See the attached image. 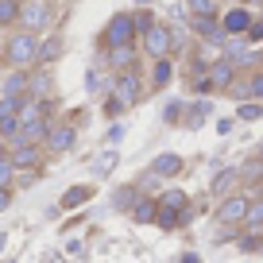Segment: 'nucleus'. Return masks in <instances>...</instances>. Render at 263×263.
Listing matches in <instances>:
<instances>
[{"mask_svg":"<svg viewBox=\"0 0 263 263\" xmlns=\"http://www.w3.org/2000/svg\"><path fill=\"white\" fill-rule=\"evenodd\" d=\"M27 70H8L0 82V101H24L27 97Z\"/></svg>","mask_w":263,"mask_h":263,"instance_id":"nucleus-9","label":"nucleus"},{"mask_svg":"<svg viewBox=\"0 0 263 263\" xmlns=\"http://www.w3.org/2000/svg\"><path fill=\"white\" fill-rule=\"evenodd\" d=\"M85 85H89V93H97V89H101V78H97V70H89V82H85Z\"/></svg>","mask_w":263,"mask_h":263,"instance_id":"nucleus-41","label":"nucleus"},{"mask_svg":"<svg viewBox=\"0 0 263 263\" xmlns=\"http://www.w3.org/2000/svg\"><path fill=\"white\" fill-rule=\"evenodd\" d=\"M50 4H54V0H50Z\"/></svg>","mask_w":263,"mask_h":263,"instance_id":"nucleus-49","label":"nucleus"},{"mask_svg":"<svg viewBox=\"0 0 263 263\" xmlns=\"http://www.w3.org/2000/svg\"><path fill=\"white\" fill-rule=\"evenodd\" d=\"M35 50H39V35L12 31L4 43V66L8 70H35Z\"/></svg>","mask_w":263,"mask_h":263,"instance_id":"nucleus-1","label":"nucleus"},{"mask_svg":"<svg viewBox=\"0 0 263 263\" xmlns=\"http://www.w3.org/2000/svg\"><path fill=\"white\" fill-rule=\"evenodd\" d=\"M229 93L240 101V105H244V101H263V74H252V78H244V82H232Z\"/></svg>","mask_w":263,"mask_h":263,"instance_id":"nucleus-13","label":"nucleus"},{"mask_svg":"<svg viewBox=\"0 0 263 263\" xmlns=\"http://www.w3.org/2000/svg\"><path fill=\"white\" fill-rule=\"evenodd\" d=\"M136 201H140V186L136 182H124V186L112 190V209H120V213H132Z\"/></svg>","mask_w":263,"mask_h":263,"instance_id":"nucleus-19","label":"nucleus"},{"mask_svg":"<svg viewBox=\"0 0 263 263\" xmlns=\"http://www.w3.org/2000/svg\"><path fill=\"white\" fill-rule=\"evenodd\" d=\"M194 16H217V0H186Z\"/></svg>","mask_w":263,"mask_h":263,"instance_id":"nucleus-31","label":"nucleus"},{"mask_svg":"<svg viewBox=\"0 0 263 263\" xmlns=\"http://www.w3.org/2000/svg\"><path fill=\"white\" fill-rule=\"evenodd\" d=\"M27 97H35V101H54V82H50L47 70H39V74L27 78Z\"/></svg>","mask_w":263,"mask_h":263,"instance_id":"nucleus-15","label":"nucleus"},{"mask_svg":"<svg viewBox=\"0 0 263 263\" xmlns=\"http://www.w3.org/2000/svg\"><path fill=\"white\" fill-rule=\"evenodd\" d=\"M186 112H190V116H182V124H186V128H201V124H205V116H209V101H194Z\"/></svg>","mask_w":263,"mask_h":263,"instance_id":"nucleus-24","label":"nucleus"},{"mask_svg":"<svg viewBox=\"0 0 263 263\" xmlns=\"http://www.w3.org/2000/svg\"><path fill=\"white\" fill-rule=\"evenodd\" d=\"M43 263H62V255H50L47 252V255H43Z\"/></svg>","mask_w":263,"mask_h":263,"instance_id":"nucleus-43","label":"nucleus"},{"mask_svg":"<svg viewBox=\"0 0 263 263\" xmlns=\"http://www.w3.org/2000/svg\"><path fill=\"white\" fill-rule=\"evenodd\" d=\"M108 93H112L124 108H132L136 101L143 97V82H140L136 70H120V74H112V89H108Z\"/></svg>","mask_w":263,"mask_h":263,"instance_id":"nucleus-6","label":"nucleus"},{"mask_svg":"<svg viewBox=\"0 0 263 263\" xmlns=\"http://www.w3.org/2000/svg\"><path fill=\"white\" fill-rule=\"evenodd\" d=\"M147 174H155L159 182H163V178H174V174H182V155H174V151H163V155H155V159H151V166H147Z\"/></svg>","mask_w":263,"mask_h":263,"instance_id":"nucleus-12","label":"nucleus"},{"mask_svg":"<svg viewBox=\"0 0 263 263\" xmlns=\"http://www.w3.org/2000/svg\"><path fill=\"white\" fill-rule=\"evenodd\" d=\"M236 116L240 120H259L263 116V101H244V105L236 108Z\"/></svg>","mask_w":263,"mask_h":263,"instance_id":"nucleus-30","label":"nucleus"},{"mask_svg":"<svg viewBox=\"0 0 263 263\" xmlns=\"http://www.w3.org/2000/svg\"><path fill=\"white\" fill-rule=\"evenodd\" d=\"M101 47H105V50L136 47V24H132V12H116V16L108 20L105 31H101Z\"/></svg>","mask_w":263,"mask_h":263,"instance_id":"nucleus-3","label":"nucleus"},{"mask_svg":"<svg viewBox=\"0 0 263 263\" xmlns=\"http://www.w3.org/2000/svg\"><path fill=\"white\" fill-rule=\"evenodd\" d=\"M74 147H78V124L74 120H54L43 151H50V155H70Z\"/></svg>","mask_w":263,"mask_h":263,"instance_id":"nucleus-4","label":"nucleus"},{"mask_svg":"<svg viewBox=\"0 0 263 263\" xmlns=\"http://www.w3.org/2000/svg\"><path fill=\"white\" fill-rule=\"evenodd\" d=\"M182 112H186V105H182V101H166V108H163V124H178V120H182Z\"/></svg>","mask_w":263,"mask_h":263,"instance_id":"nucleus-32","label":"nucleus"},{"mask_svg":"<svg viewBox=\"0 0 263 263\" xmlns=\"http://www.w3.org/2000/svg\"><path fill=\"white\" fill-rule=\"evenodd\" d=\"M62 54V35H50V39H39V50H35V66L47 70L54 58Z\"/></svg>","mask_w":263,"mask_h":263,"instance_id":"nucleus-20","label":"nucleus"},{"mask_svg":"<svg viewBox=\"0 0 263 263\" xmlns=\"http://www.w3.org/2000/svg\"><path fill=\"white\" fill-rule=\"evenodd\" d=\"M194 31L201 35V39H209V43H229V35L221 31L217 16H194Z\"/></svg>","mask_w":263,"mask_h":263,"instance_id":"nucleus-18","label":"nucleus"},{"mask_svg":"<svg viewBox=\"0 0 263 263\" xmlns=\"http://www.w3.org/2000/svg\"><path fill=\"white\" fill-rule=\"evenodd\" d=\"M116 163H120V155H116V147L101 151V155H97V163H93V174H97V178H105V174H112V171H116Z\"/></svg>","mask_w":263,"mask_h":263,"instance_id":"nucleus-23","label":"nucleus"},{"mask_svg":"<svg viewBox=\"0 0 263 263\" xmlns=\"http://www.w3.org/2000/svg\"><path fill=\"white\" fill-rule=\"evenodd\" d=\"M0 186H12V190H16V166H12L8 159L0 163Z\"/></svg>","mask_w":263,"mask_h":263,"instance_id":"nucleus-34","label":"nucleus"},{"mask_svg":"<svg viewBox=\"0 0 263 263\" xmlns=\"http://www.w3.org/2000/svg\"><path fill=\"white\" fill-rule=\"evenodd\" d=\"M93 197V186H70L62 197H58V209H82Z\"/></svg>","mask_w":263,"mask_h":263,"instance_id":"nucleus-22","label":"nucleus"},{"mask_svg":"<svg viewBox=\"0 0 263 263\" xmlns=\"http://www.w3.org/2000/svg\"><path fill=\"white\" fill-rule=\"evenodd\" d=\"M132 24H136V35H143L151 24H155V16H151L147 8H143V12H132Z\"/></svg>","mask_w":263,"mask_h":263,"instance_id":"nucleus-33","label":"nucleus"},{"mask_svg":"<svg viewBox=\"0 0 263 263\" xmlns=\"http://www.w3.org/2000/svg\"><path fill=\"white\" fill-rule=\"evenodd\" d=\"M120 112H124V105H120V101L112 97V93H108V97H105V116H108V120H116Z\"/></svg>","mask_w":263,"mask_h":263,"instance_id":"nucleus-36","label":"nucleus"},{"mask_svg":"<svg viewBox=\"0 0 263 263\" xmlns=\"http://www.w3.org/2000/svg\"><path fill=\"white\" fill-rule=\"evenodd\" d=\"M205 78H209V85H213V89H229V85L236 82V70H232L229 58H217V62H209Z\"/></svg>","mask_w":263,"mask_h":263,"instance_id":"nucleus-14","label":"nucleus"},{"mask_svg":"<svg viewBox=\"0 0 263 263\" xmlns=\"http://www.w3.org/2000/svg\"><path fill=\"white\" fill-rule=\"evenodd\" d=\"M4 159H8V143L0 140V163H4Z\"/></svg>","mask_w":263,"mask_h":263,"instance_id":"nucleus-44","label":"nucleus"},{"mask_svg":"<svg viewBox=\"0 0 263 263\" xmlns=\"http://www.w3.org/2000/svg\"><path fill=\"white\" fill-rule=\"evenodd\" d=\"M16 108H20V101H0V140H4V143L20 140V120H16Z\"/></svg>","mask_w":263,"mask_h":263,"instance_id":"nucleus-11","label":"nucleus"},{"mask_svg":"<svg viewBox=\"0 0 263 263\" xmlns=\"http://www.w3.org/2000/svg\"><path fill=\"white\" fill-rule=\"evenodd\" d=\"M244 229L248 232H263V197L248 205V217H244Z\"/></svg>","mask_w":263,"mask_h":263,"instance_id":"nucleus-26","label":"nucleus"},{"mask_svg":"<svg viewBox=\"0 0 263 263\" xmlns=\"http://www.w3.org/2000/svg\"><path fill=\"white\" fill-rule=\"evenodd\" d=\"M248 24H252V12H248V8H232V12H224L221 31H224V35H244Z\"/></svg>","mask_w":263,"mask_h":263,"instance_id":"nucleus-17","label":"nucleus"},{"mask_svg":"<svg viewBox=\"0 0 263 263\" xmlns=\"http://www.w3.org/2000/svg\"><path fill=\"white\" fill-rule=\"evenodd\" d=\"M120 136H124V124H112V128H108V136H105V143L112 147V143L120 140Z\"/></svg>","mask_w":263,"mask_h":263,"instance_id":"nucleus-39","label":"nucleus"},{"mask_svg":"<svg viewBox=\"0 0 263 263\" xmlns=\"http://www.w3.org/2000/svg\"><path fill=\"white\" fill-rule=\"evenodd\" d=\"M155 201H159V213L178 217V224H182V213L190 209V194H186V190H163Z\"/></svg>","mask_w":263,"mask_h":263,"instance_id":"nucleus-10","label":"nucleus"},{"mask_svg":"<svg viewBox=\"0 0 263 263\" xmlns=\"http://www.w3.org/2000/svg\"><path fill=\"white\" fill-rule=\"evenodd\" d=\"M12 201H16V190H12V186H0V213H8Z\"/></svg>","mask_w":263,"mask_h":263,"instance_id":"nucleus-37","label":"nucleus"},{"mask_svg":"<svg viewBox=\"0 0 263 263\" xmlns=\"http://www.w3.org/2000/svg\"><path fill=\"white\" fill-rule=\"evenodd\" d=\"M236 178H244V182H263V159L252 155V159H248V163L236 171Z\"/></svg>","mask_w":263,"mask_h":263,"instance_id":"nucleus-27","label":"nucleus"},{"mask_svg":"<svg viewBox=\"0 0 263 263\" xmlns=\"http://www.w3.org/2000/svg\"><path fill=\"white\" fill-rule=\"evenodd\" d=\"M140 39H143V50H147L155 62H159V58H171V50H174V43H171V27L159 24V20L140 35Z\"/></svg>","mask_w":263,"mask_h":263,"instance_id":"nucleus-8","label":"nucleus"},{"mask_svg":"<svg viewBox=\"0 0 263 263\" xmlns=\"http://www.w3.org/2000/svg\"><path fill=\"white\" fill-rule=\"evenodd\" d=\"M178 263H201V255H197V252H186V255H182Z\"/></svg>","mask_w":263,"mask_h":263,"instance_id":"nucleus-42","label":"nucleus"},{"mask_svg":"<svg viewBox=\"0 0 263 263\" xmlns=\"http://www.w3.org/2000/svg\"><path fill=\"white\" fill-rule=\"evenodd\" d=\"M4 263H20V259H12V255H8V259H4Z\"/></svg>","mask_w":263,"mask_h":263,"instance_id":"nucleus-48","label":"nucleus"},{"mask_svg":"<svg viewBox=\"0 0 263 263\" xmlns=\"http://www.w3.org/2000/svg\"><path fill=\"white\" fill-rule=\"evenodd\" d=\"M43 178V174L39 171H16V186L20 190H27V186H35V182H39Z\"/></svg>","mask_w":263,"mask_h":263,"instance_id":"nucleus-35","label":"nucleus"},{"mask_svg":"<svg viewBox=\"0 0 263 263\" xmlns=\"http://www.w3.org/2000/svg\"><path fill=\"white\" fill-rule=\"evenodd\" d=\"M248 205H252L248 194H229L221 205H217V224H221V229H240L244 217H248Z\"/></svg>","mask_w":263,"mask_h":263,"instance_id":"nucleus-5","label":"nucleus"},{"mask_svg":"<svg viewBox=\"0 0 263 263\" xmlns=\"http://www.w3.org/2000/svg\"><path fill=\"white\" fill-rule=\"evenodd\" d=\"M232 182H236V171H232V166H229V171H221V174H217V178H213V194H224V197H229Z\"/></svg>","mask_w":263,"mask_h":263,"instance_id":"nucleus-29","label":"nucleus"},{"mask_svg":"<svg viewBox=\"0 0 263 263\" xmlns=\"http://www.w3.org/2000/svg\"><path fill=\"white\" fill-rule=\"evenodd\" d=\"M43 159H47V151L39 147V143H8V163L16 166V171H43Z\"/></svg>","mask_w":263,"mask_h":263,"instance_id":"nucleus-7","label":"nucleus"},{"mask_svg":"<svg viewBox=\"0 0 263 263\" xmlns=\"http://www.w3.org/2000/svg\"><path fill=\"white\" fill-rule=\"evenodd\" d=\"M20 31H31V35H39V31H50L54 27V4L50 0H20Z\"/></svg>","mask_w":263,"mask_h":263,"instance_id":"nucleus-2","label":"nucleus"},{"mask_svg":"<svg viewBox=\"0 0 263 263\" xmlns=\"http://www.w3.org/2000/svg\"><path fill=\"white\" fill-rule=\"evenodd\" d=\"M244 35H248V43H259V39H263V20H252Z\"/></svg>","mask_w":263,"mask_h":263,"instance_id":"nucleus-38","label":"nucleus"},{"mask_svg":"<svg viewBox=\"0 0 263 263\" xmlns=\"http://www.w3.org/2000/svg\"><path fill=\"white\" fill-rule=\"evenodd\" d=\"M252 252L263 255V232H252Z\"/></svg>","mask_w":263,"mask_h":263,"instance_id":"nucleus-40","label":"nucleus"},{"mask_svg":"<svg viewBox=\"0 0 263 263\" xmlns=\"http://www.w3.org/2000/svg\"><path fill=\"white\" fill-rule=\"evenodd\" d=\"M108 70L120 74V70H136V47H112L108 50Z\"/></svg>","mask_w":263,"mask_h":263,"instance_id":"nucleus-21","label":"nucleus"},{"mask_svg":"<svg viewBox=\"0 0 263 263\" xmlns=\"http://www.w3.org/2000/svg\"><path fill=\"white\" fill-rule=\"evenodd\" d=\"M136 4H140V8H147V4H151V0H136Z\"/></svg>","mask_w":263,"mask_h":263,"instance_id":"nucleus-46","label":"nucleus"},{"mask_svg":"<svg viewBox=\"0 0 263 263\" xmlns=\"http://www.w3.org/2000/svg\"><path fill=\"white\" fill-rule=\"evenodd\" d=\"M20 20V0H0V27H16Z\"/></svg>","mask_w":263,"mask_h":263,"instance_id":"nucleus-28","label":"nucleus"},{"mask_svg":"<svg viewBox=\"0 0 263 263\" xmlns=\"http://www.w3.org/2000/svg\"><path fill=\"white\" fill-rule=\"evenodd\" d=\"M4 244H8V232H0V252H4Z\"/></svg>","mask_w":263,"mask_h":263,"instance_id":"nucleus-45","label":"nucleus"},{"mask_svg":"<svg viewBox=\"0 0 263 263\" xmlns=\"http://www.w3.org/2000/svg\"><path fill=\"white\" fill-rule=\"evenodd\" d=\"M255 159H263V143H259V151H255Z\"/></svg>","mask_w":263,"mask_h":263,"instance_id":"nucleus-47","label":"nucleus"},{"mask_svg":"<svg viewBox=\"0 0 263 263\" xmlns=\"http://www.w3.org/2000/svg\"><path fill=\"white\" fill-rule=\"evenodd\" d=\"M171 74H174L171 58H159V62H155V70H151V85H155V89H163V85H171Z\"/></svg>","mask_w":263,"mask_h":263,"instance_id":"nucleus-25","label":"nucleus"},{"mask_svg":"<svg viewBox=\"0 0 263 263\" xmlns=\"http://www.w3.org/2000/svg\"><path fill=\"white\" fill-rule=\"evenodd\" d=\"M155 213H159V201L151 194H140V201H136V205H132V221L136 224H155Z\"/></svg>","mask_w":263,"mask_h":263,"instance_id":"nucleus-16","label":"nucleus"}]
</instances>
